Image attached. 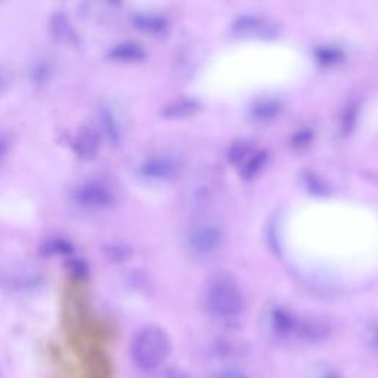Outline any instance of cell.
<instances>
[{
  "label": "cell",
  "mask_w": 378,
  "mask_h": 378,
  "mask_svg": "<svg viewBox=\"0 0 378 378\" xmlns=\"http://www.w3.org/2000/svg\"><path fill=\"white\" fill-rule=\"evenodd\" d=\"M170 340L162 328L146 327L136 334L132 343V358L137 368L153 371L169 358Z\"/></svg>",
  "instance_id": "obj_1"
},
{
  "label": "cell",
  "mask_w": 378,
  "mask_h": 378,
  "mask_svg": "<svg viewBox=\"0 0 378 378\" xmlns=\"http://www.w3.org/2000/svg\"><path fill=\"white\" fill-rule=\"evenodd\" d=\"M210 311L221 318L237 316L243 309V295L237 285L227 278H217L207 293Z\"/></svg>",
  "instance_id": "obj_2"
},
{
  "label": "cell",
  "mask_w": 378,
  "mask_h": 378,
  "mask_svg": "<svg viewBox=\"0 0 378 378\" xmlns=\"http://www.w3.org/2000/svg\"><path fill=\"white\" fill-rule=\"evenodd\" d=\"M74 200L89 210H104L114 203L111 191L98 182H87L78 187L74 192Z\"/></svg>",
  "instance_id": "obj_3"
},
{
  "label": "cell",
  "mask_w": 378,
  "mask_h": 378,
  "mask_svg": "<svg viewBox=\"0 0 378 378\" xmlns=\"http://www.w3.org/2000/svg\"><path fill=\"white\" fill-rule=\"evenodd\" d=\"M207 226H200L194 229L191 235L192 248L200 255H210L221 246V231L212 223H205Z\"/></svg>",
  "instance_id": "obj_4"
},
{
  "label": "cell",
  "mask_w": 378,
  "mask_h": 378,
  "mask_svg": "<svg viewBox=\"0 0 378 378\" xmlns=\"http://www.w3.org/2000/svg\"><path fill=\"white\" fill-rule=\"evenodd\" d=\"M99 146H101L99 135L89 128H83L80 130L73 142L74 153L82 160H86V162L96 158L99 153Z\"/></svg>",
  "instance_id": "obj_5"
},
{
  "label": "cell",
  "mask_w": 378,
  "mask_h": 378,
  "mask_svg": "<svg viewBox=\"0 0 378 378\" xmlns=\"http://www.w3.org/2000/svg\"><path fill=\"white\" fill-rule=\"evenodd\" d=\"M49 31H51L52 39L56 40L58 43L71 44V43H74V40L77 37L70 19H68L67 15L62 14V12L55 14L51 18Z\"/></svg>",
  "instance_id": "obj_6"
},
{
  "label": "cell",
  "mask_w": 378,
  "mask_h": 378,
  "mask_svg": "<svg viewBox=\"0 0 378 378\" xmlns=\"http://www.w3.org/2000/svg\"><path fill=\"white\" fill-rule=\"evenodd\" d=\"M175 163L170 162L169 158L160 157V158H151L142 166L141 171L142 175L151 179H164L173 173Z\"/></svg>",
  "instance_id": "obj_7"
},
{
  "label": "cell",
  "mask_w": 378,
  "mask_h": 378,
  "mask_svg": "<svg viewBox=\"0 0 378 378\" xmlns=\"http://www.w3.org/2000/svg\"><path fill=\"white\" fill-rule=\"evenodd\" d=\"M108 58L112 61L120 62H129V61H137L144 58V51L141 46L135 43H121L114 46V48L108 52Z\"/></svg>",
  "instance_id": "obj_8"
},
{
  "label": "cell",
  "mask_w": 378,
  "mask_h": 378,
  "mask_svg": "<svg viewBox=\"0 0 378 378\" xmlns=\"http://www.w3.org/2000/svg\"><path fill=\"white\" fill-rule=\"evenodd\" d=\"M297 323L293 318L291 313L287 311H282V309H278L272 313V328L275 331V334L280 337H287L290 336L293 331L295 329Z\"/></svg>",
  "instance_id": "obj_9"
},
{
  "label": "cell",
  "mask_w": 378,
  "mask_h": 378,
  "mask_svg": "<svg viewBox=\"0 0 378 378\" xmlns=\"http://www.w3.org/2000/svg\"><path fill=\"white\" fill-rule=\"evenodd\" d=\"M44 256H70L73 255V246L64 238H55L42 247Z\"/></svg>",
  "instance_id": "obj_10"
},
{
  "label": "cell",
  "mask_w": 378,
  "mask_h": 378,
  "mask_svg": "<svg viewBox=\"0 0 378 378\" xmlns=\"http://www.w3.org/2000/svg\"><path fill=\"white\" fill-rule=\"evenodd\" d=\"M101 124L111 142L116 144L120 141V128L116 121V117H114V114L111 111L104 110L101 112Z\"/></svg>",
  "instance_id": "obj_11"
},
{
  "label": "cell",
  "mask_w": 378,
  "mask_h": 378,
  "mask_svg": "<svg viewBox=\"0 0 378 378\" xmlns=\"http://www.w3.org/2000/svg\"><path fill=\"white\" fill-rule=\"evenodd\" d=\"M135 26L139 27L144 31H150V33H155L160 31L164 27V21L158 17H137L135 19Z\"/></svg>",
  "instance_id": "obj_12"
},
{
  "label": "cell",
  "mask_w": 378,
  "mask_h": 378,
  "mask_svg": "<svg viewBox=\"0 0 378 378\" xmlns=\"http://www.w3.org/2000/svg\"><path fill=\"white\" fill-rule=\"evenodd\" d=\"M67 270L76 278H85L89 273V266L85 260L78 257H71L67 260Z\"/></svg>",
  "instance_id": "obj_13"
},
{
  "label": "cell",
  "mask_w": 378,
  "mask_h": 378,
  "mask_svg": "<svg viewBox=\"0 0 378 378\" xmlns=\"http://www.w3.org/2000/svg\"><path fill=\"white\" fill-rule=\"evenodd\" d=\"M216 378H248L243 371H239L237 368H229L222 371Z\"/></svg>",
  "instance_id": "obj_14"
},
{
  "label": "cell",
  "mask_w": 378,
  "mask_h": 378,
  "mask_svg": "<svg viewBox=\"0 0 378 378\" xmlns=\"http://www.w3.org/2000/svg\"><path fill=\"white\" fill-rule=\"evenodd\" d=\"M160 378H189L185 372L183 371H179V370H167L162 374V377Z\"/></svg>",
  "instance_id": "obj_15"
},
{
  "label": "cell",
  "mask_w": 378,
  "mask_h": 378,
  "mask_svg": "<svg viewBox=\"0 0 378 378\" xmlns=\"http://www.w3.org/2000/svg\"><path fill=\"white\" fill-rule=\"evenodd\" d=\"M6 151H8V139H5L3 136H0V158L5 155Z\"/></svg>",
  "instance_id": "obj_16"
},
{
  "label": "cell",
  "mask_w": 378,
  "mask_h": 378,
  "mask_svg": "<svg viewBox=\"0 0 378 378\" xmlns=\"http://www.w3.org/2000/svg\"><path fill=\"white\" fill-rule=\"evenodd\" d=\"M372 345H374V347L378 350V327L374 329V334H372Z\"/></svg>",
  "instance_id": "obj_17"
},
{
  "label": "cell",
  "mask_w": 378,
  "mask_h": 378,
  "mask_svg": "<svg viewBox=\"0 0 378 378\" xmlns=\"http://www.w3.org/2000/svg\"><path fill=\"white\" fill-rule=\"evenodd\" d=\"M323 378H341V377L338 374H334V372H328Z\"/></svg>",
  "instance_id": "obj_18"
}]
</instances>
